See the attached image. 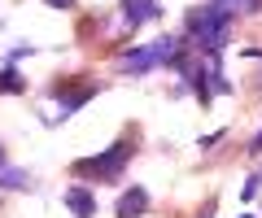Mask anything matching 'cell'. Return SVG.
I'll return each mask as SVG.
<instances>
[{"label": "cell", "instance_id": "6da1fadb", "mask_svg": "<svg viewBox=\"0 0 262 218\" xmlns=\"http://www.w3.org/2000/svg\"><path fill=\"white\" fill-rule=\"evenodd\" d=\"M179 53H184V39L179 35H162V39H153V44H144V48L122 53L118 66L127 70V75H149V70H158V66H170Z\"/></svg>", "mask_w": 262, "mask_h": 218}, {"label": "cell", "instance_id": "7a4b0ae2", "mask_svg": "<svg viewBox=\"0 0 262 218\" xmlns=\"http://www.w3.org/2000/svg\"><path fill=\"white\" fill-rule=\"evenodd\" d=\"M127 161H131V140H118V144H110L105 153H96V157H79L75 175L79 179H118Z\"/></svg>", "mask_w": 262, "mask_h": 218}, {"label": "cell", "instance_id": "3957f363", "mask_svg": "<svg viewBox=\"0 0 262 218\" xmlns=\"http://www.w3.org/2000/svg\"><path fill=\"white\" fill-rule=\"evenodd\" d=\"M162 0H122V22H127L131 31L136 27H144V22H158L162 18Z\"/></svg>", "mask_w": 262, "mask_h": 218}, {"label": "cell", "instance_id": "277c9868", "mask_svg": "<svg viewBox=\"0 0 262 218\" xmlns=\"http://www.w3.org/2000/svg\"><path fill=\"white\" fill-rule=\"evenodd\" d=\"M53 96H57V105H61V118H70V114H79V109L96 96V83H83V87H53Z\"/></svg>", "mask_w": 262, "mask_h": 218}, {"label": "cell", "instance_id": "5b68a950", "mask_svg": "<svg viewBox=\"0 0 262 218\" xmlns=\"http://www.w3.org/2000/svg\"><path fill=\"white\" fill-rule=\"evenodd\" d=\"M144 214H149V192L140 183H131L118 197V205H114V218H144Z\"/></svg>", "mask_w": 262, "mask_h": 218}, {"label": "cell", "instance_id": "8992f818", "mask_svg": "<svg viewBox=\"0 0 262 218\" xmlns=\"http://www.w3.org/2000/svg\"><path fill=\"white\" fill-rule=\"evenodd\" d=\"M66 205H70V214H75V218H96V197L83 188V183L66 188Z\"/></svg>", "mask_w": 262, "mask_h": 218}, {"label": "cell", "instance_id": "52a82bcc", "mask_svg": "<svg viewBox=\"0 0 262 218\" xmlns=\"http://www.w3.org/2000/svg\"><path fill=\"white\" fill-rule=\"evenodd\" d=\"M0 92L5 96H22L27 92V79H22L18 66H9V61H5V70H0Z\"/></svg>", "mask_w": 262, "mask_h": 218}, {"label": "cell", "instance_id": "ba28073f", "mask_svg": "<svg viewBox=\"0 0 262 218\" xmlns=\"http://www.w3.org/2000/svg\"><path fill=\"white\" fill-rule=\"evenodd\" d=\"M0 188L22 192V188H35V183H31V175H27V171H13V166H5V171H0Z\"/></svg>", "mask_w": 262, "mask_h": 218}, {"label": "cell", "instance_id": "9c48e42d", "mask_svg": "<svg viewBox=\"0 0 262 218\" xmlns=\"http://www.w3.org/2000/svg\"><path fill=\"white\" fill-rule=\"evenodd\" d=\"M210 5L227 9L232 18H236V13H258V9H262V0H210Z\"/></svg>", "mask_w": 262, "mask_h": 218}, {"label": "cell", "instance_id": "30bf717a", "mask_svg": "<svg viewBox=\"0 0 262 218\" xmlns=\"http://www.w3.org/2000/svg\"><path fill=\"white\" fill-rule=\"evenodd\" d=\"M35 53V44H18V48H9V66H18L22 57H31Z\"/></svg>", "mask_w": 262, "mask_h": 218}, {"label": "cell", "instance_id": "8fae6325", "mask_svg": "<svg viewBox=\"0 0 262 218\" xmlns=\"http://www.w3.org/2000/svg\"><path fill=\"white\" fill-rule=\"evenodd\" d=\"M258 188H262V175H249V183L241 188V197H245V201H249V197H258Z\"/></svg>", "mask_w": 262, "mask_h": 218}, {"label": "cell", "instance_id": "7c38bea8", "mask_svg": "<svg viewBox=\"0 0 262 218\" xmlns=\"http://www.w3.org/2000/svg\"><path fill=\"white\" fill-rule=\"evenodd\" d=\"M223 135H227V131H210V135H206V140H201V149H214V144H219V140H223Z\"/></svg>", "mask_w": 262, "mask_h": 218}, {"label": "cell", "instance_id": "4fadbf2b", "mask_svg": "<svg viewBox=\"0 0 262 218\" xmlns=\"http://www.w3.org/2000/svg\"><path fill=\"white\" fill-rule=\"evenodd\" d=\"M249 153H253V157H262V127H258V135L249 140Z\"/></svg>", "mask_w": 262, "mask_h": 218}, {"label": "cell", "instance_id": "5bb4252c", "mask_svg": "<svg viewBox=\"0 0 262 218\" xmlns=\"http://www.w3.org/2000/svg\"><path fill=\"white\" fill-rule=\"evenodd\" d=\"M48 9H75V0H44Z\"/></svg>", "mask_w": 262, "mask_h": 218}, {"label": "cell", "instance_id": "9a60e30c", "mask_svg": "<svg viewBox=\"0 0 262 218\" xmlns=\"http://www.w3.org/2000/svg\"><path fill=\"white\" fill-rule=\"evenodd\" d=\"M245 57H253V61H262V48H245Z\"/></svg>", "mask_w": 262, "mask_h": 218}, {"label": "cell", "instance_id": "2e32d148", "mask_svg": "<svg viewBox=\"0 0 262 218\" xmlns=\"http://www.w3.org/2000/svg\"><path fill=\"white\" fill-rule=\"evenodd\" d=\"M5 166H9V161H5V144H0V171H5Z\"/></svg>", "mask_w": 262, "mask_h": 218}, {"label": "cell", "instance_id": "e0dca14e", "mask_svg": "<svg viewBox=\"0 0 262 218\" xmlns=\"http://www.w3.org/2000/svg\"><path fill=\"white\" fill-rule=\"evenodd\" d=\"M210 214H214V205H206V214H201V218H210Z\"/></svg>", "mask_w": 262, "mask_h": 218}, {"label": "cell", "instance_id": "ac0fdd59", "mask_svg": "<svg viewBox=\"0 0 262 218\" xmlns=\"http://www.w3.org/2000/svg\"><path fill=\"white\" fill-rule=\"evenodd\" d=\"M241 218H253V214H241Z\"/></svg>", "mask_w": 262, "mask_h": 218}]
</instances>
